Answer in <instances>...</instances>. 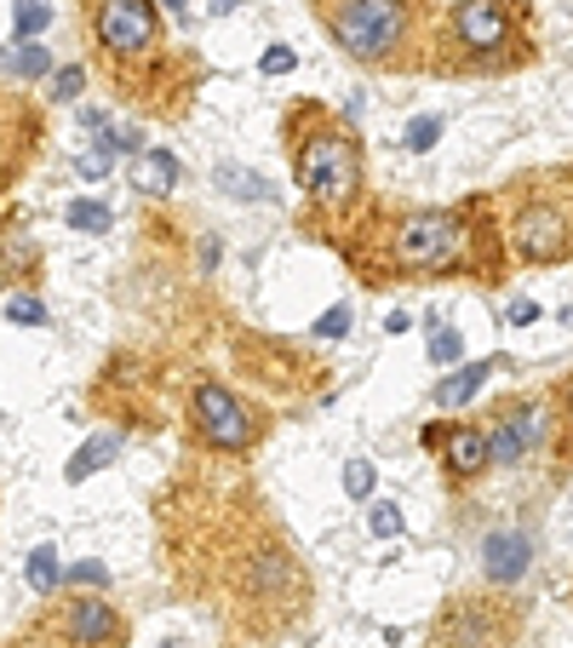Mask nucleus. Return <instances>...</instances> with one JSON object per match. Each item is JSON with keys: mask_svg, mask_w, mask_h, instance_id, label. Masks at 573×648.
Here are the masks:
<instances>
[{"mask_svg": "<svg viewBox=\"0 0 573 648\" xmlns=\"http://www.w3.org/2000/svg\"><path fill=\"white\" fill-rule=\"evenodd\" d=\"M298 184H305L321 207H345L361 190V155L350 144V132L339 126H316L305 144H298Z\"/></svg>", "mask_w": 573, "mask_h": 648, "instance_id": "f257e3e1", "label": "nucleus"}, {"mask_svg": "<svg viewBox=\"0 0 573 648\" xmlns=\"http://www.w3.org/2000/svg\"><path fill=\"white\" fill-rule=\"evenodd\" d=\"M401 36H408V7L401 0H339L332 7V41L361 63L390 58Z\"/></svg>", "mask_w": 573, "mask_h": 648, "instance_id": "f03ea898", "label": "nucleus"}, {"mask_svg": "<svg viewBox=\"0 0 573 648\" xmlns=\"http://www.w3.org/2000/svg\"><path fill=\"white\" fill-rule=\"evenodd\" d=\"M464 253V224L453 213H413L396 224V259L408 270H448Z\"/></svg>", "mask_w": 573, "mask_h": 648, "instance_id": "7ed1b4c3", "label": "nucleus"}, {"mask_svg": "<svg viewBox=\"0 0 573 648\" xmlns=\"http://www.w3.org/2000/svg\"><path fill=\"white\" fill-rule=\"evenodd\" d=\"M190 419H195V436L201 442H213V448H247L258 419H253V407L224 391V385H195V402H190Z\"/></svg>", "mask_w": 573, "mask_h": 648, "instance_id": "20e7f679", "label": "nucleus"}, {"mask_svg": "<svg viewBox=\"0 0 573 648\" xmlns=\"http://www.w3.org/2000/svg\"><path fill=\"white\" fill-rule=\"evenodd\" d=\"M98 41L115 58H139L155 47V7L150 0H104L98 7Z\"/></svg>", "mask_w": 573, "mask_h": 648, "instance_id": "39448f33", "label": "nucleus"}, {"mask_svg": "<svg viewBox=\"0 0 573 648\" xmlns=\"http://www.w3.org/2000/svg\"><path fill=\"white\" fill-rule=\"evenodd\" d=\"M516 253L528 264H562L567 259V219H562V207H528L516 219Z\"/></svg>", "mask_w": 573, "mask_h": 648, "instance_id": "423d86ee", "label": "nucleus"}, {"mask_svg": "<svg viewBox=\"0 0 573 648\" xmlns=\"http://www.w3.org/2000/svg\"><path fill=\"white\" fill-rule=\"evenodd\" d=\"M488 436V465H516L539 436H545V407L539 402H528V407H516L511 419H499L493 431H482Z\"/></svg>", "mask_w": 573, "mask_h": 648, "instance_id": "0eeeda50", "label": "nucleus"}, {"mask_svg": "<svg viewBox=\"0 0 573 648\" xmlns=\"http://www.w3.org/2000/svg\"><path fill=\"white\" fill-rule=\"evenodd\" d=\"M528 568H533V539L522 528H493L482 539V574L493 586H516Z\"/></svg>", "mask_w": 573, "mask_h": 648, "instance_id": "6e6552de", "label": "nucleus"}, {"mask_svg": "<svg viewBox=\"0 0 573 648\" xmlns=\"http://www.w3.org/2000/svg\"><path fill=\"white\" fill-rule=\"evenodd\" d=\"M453 23H459V41L470 47V52H493V47H504V7L499 0H459V12H453Z\"/></svg>", "mask_w": 573, "mask_h": 648, "instance_id": "1a4fd4ad", "label": "nucleus"}, {"mask_svg": "<svg viewBox=\"0 0 573 648\" xmlns=\"http://www.w3.org/2000/svg\"><path fill=\"white\" fill-rule=\"evenodd\" d=\"M115 637H121V620H115L110 603L81 597V603L70 608V642H75V648H110Z\"/></svg>", "mask_w": 573, "mask_h": 648, "instance_id": "9d476101", "label": "nucleus"}, {"mask_svg": "<svg viewBox=\"0 0 573 648\" xmlns=\"http://www.w3.org/2000/svg\"><path fill=\"white\" fill-rule=\"evenodd\" d=\"M178 179H184V166H178L173 150L155 144V150H139V155H132V190H144V195H173Z\"/></svg>", "mask_w": 573, "mask_h": 648, "instance_id": "9b49d317", "label": "nucleus"}, {"mask_svg": "<svg viewBox=\"0 0 573 648\" xmlns=\"http://www.w3.org/2000/svg\"><path fill=\"white\" fill-rule=\"evenodd\" d=\"M448 470H453V476L488 470V436H482L477 425H453V431H448Z\"/></svg>", "mask_w": 573, "mask_h": 648, "instance_id": "f8f14e48", "label": "nucleus"}, {"mask_svg": "<svg viewBox=\"0 0 573 648\" xmlns=\"http://www.w3.org/2000/svg\"><path fill=\"white\" fill-rule=\"evenodd\" d=\"M499 362H470V367H459V373H448L442 385H436V402L442 407H459V402H470L482 385H488V373H493Z\"/></svg>", "mask_w": 573, "mask_h": 648, "instance_id": "ddd939ff", "label": "nucleus"}, {"mask_svg": "<svg viewBox=\"0 0 573 648\" xmlns=\"http://www.w3.org/2000/svg\"><path fill=\"white\" fill-rule=\"evenodd\" d=\"M7 70L23 75V81H41V75H52V58H47L41 41H18V47L7 52Z\"/></svg>", "mask_w": 573, "mask_h": 648, "instance_id": "4468645a", "label": "nucleus"}, {"mask_svg": "<svg viewBox=\"0 0 573 648\" xmlns=\"http://www.w3.org/2000/svg\"><path fill=\"white\" fill-rule=\"evenodd\" d=\"M29 586H35L41 597H52L63 586V563H58L52 545H35V551H29Z\"/></svg>", "mask_w": 573, "mask_h": 648, "instance_id": "2eb2a0df", "label": "nucleus"}, {"mask_svg": "<svg viewBox=\"0 0 573 648\" xmlns=\"http://www.w3.org/2000/svg\"><path fill=\"white\" fill-rule=\"evenodd\" d=\"M115 454H121V442H115V436H92L86 448L70 459V483H81V476H92V470H104Z\"/></svg>", "mask_w": 573, "mask_h": 648, "instance_id": "dca6fc26", "label": "nucleus"}, {"mask_svg": "<svg viewBox=\"0 0 573 648\" xmlns=\"http://www.w3.org/2000/svg\"><path fill=\"white\" fill-rule=\"evenodd\" d=\"M218 184L229 190V195H242V201H269V179H258V173H247V166H218Z\"/></svg>", "mask_w": 573, "mask_h": 648, "instance_id": "f3484780", "label": "nucleus"}, {"mask_svg": "<svg viewBox=\"0 0 573 648\" xmlns=\"http://www.w3.org/2000/svg\"><path fill=\"white\" fill-rule=\"evenodd\" d=\"M47 23H52V7H47V0H18V12H12V36H18V41H35Z\"/></svg>", "mask_w": 573, "mask_h": 648, "instance_id": "a211bd4d", "label": "nucleus"}, {"mask_svg": "<svg viewBox=\"0 0 573 648\" xmlns=\"http://www.w3.org/2000/svg\"><path fill=\"white\" fill-rule=\"evenodd\" d=\"M459 356H464L459 327H436V333H430V362H436V367H453Z\"/></svg>", "mask_w": 573, "mask_h": 648, "instance_id": "6ab92c4d", "label": "nucleus"}, {"mask_svg": "<svg viewBox=\"0 0 573 648\" xmlns=\"http://www.w3.org/2000/svg\"><path fill=\"white\" fill-rule=\"evenodd\" d=\"M63 219H70L75 230H110V207H104V201H70V213H63Z\"/></svg>", "mask_w": 573, "mask_h": 648, "instance_id": "aec40b11", "label": "nucleus"}, {"mask_svg": "<svg viewBox=\"0 0 573 648\" xmlns=\"http://www.w3.org/2000/svg\"><path fill=\"white\" fill-rule=\"evenodd\" d=\"M374 483H379L374 459H350V465H345V494H350V499H367V494H374Z\"/></svg>", "mask_w": 573, "mask_h": 648, "instance_id": "412c9836", "label": "nucleus"}, {"mask_svg": "<svg viewBox=\"0 0 573 648\" xmlns=\"http://www.w3.org/2000/svg\"><path fill=\"white\" fill-rule=\"evenodd\" d=\"M436 139H442V115H419V121L408 126V150H413V155L436 150Z\"/></svg>", "mask_w": 573, "mask_h": 648, "instance_id": "4be33fe9", "label": "nucleus"}, {"mask_svg": "<svg viewBox=\"0 0 573 648\" xmlns=\"http://www.w3.org/2000/svg\"><path fill=\"white\" fill-rule=\"evenodd\" d=\"M367 528H374V539H396L401 534V505H374V517H367Z\"/></svg>", "mask_w": 573, "mask_h": 648, "instance_id": "5701e85b", "label": "nucleus"}, {"mask_svg": "<svg viewBox=\"0 0 573 648\" xmlns=\"http://www.w3.org/2000/svg\"><path fill=\"white\" fill-rule=\"evenodd\" d=\"M7 316H12L18 327H41V322H47V304H41V298H23V293H18V298L7 304Z\"/></svg>", "mask_w": 573, "mask_h": 648, "instance_id": "b1692460", "label": "nucleus"}, {"mask_svg": "<svg viewBox=\"0 0 573 648\" xmlns=\"http://www.w3.org/2000/svg\"><path fill=\"white\" fill-rule=\"evenodd\" d=\"M81 87H86V75L75 70V63H70V70H58V75H52V98H58V104H70V98H81Z\"/></svg>", "mask_w": 573, "mask_h": 648, "instance_id": "393cba45", "label": "nucleus"}, {"mask_svg": "<svg viewBox=\"0 0 573 648\" xmlns=\"http://www.w3.org/2000/svg\"><path fill=\"white\" fill-rule=\"evenodd\" d=\"M293 63H298V52H293V47H269V52L258 58V70H264V75H287Z\"/></svg>", "mask_w": 573, "mask_h": 648, "instance_id": "a878e982", "label": "nucleus"}, {"mask_svg": "<svg viewBox=\"0 0 573 648\" xmlns=\"http://www.w3.org/2000/svg\"><path fill=\"white\" fill-rule=\"evenodd\" d=\"M110 161H115V155H110V144H98V150H86L75 166H81V179H104V173H110Z\"/></svg>", "mask_w": 573, "mask_h": 648, "instance_id": "bb28decb", "label": "nucleus"}, {"mask_svg": "<svg viewBox=\"0 0 573 648\" xmlns=\"http://www.w3.org/2000/svg\"><path fill=\"white\" fill-rule=\"evenodd\" d=\"M316 333H321V338H345V333H350V311H345V304H332V311L316 322Z\"/></svg>", "mask_w": 573, "mask_h": 648, "instance_id": "cd10ccee", "label": "nucleus"}, {"mask_svg": "<svg viewBox=\"0 0 573 648\" xmlns=\"http://www.w3.org/2000/svg\"><path fill=\"white\" fill-rule=\"evenodd\" d=\"M70 579H75V586H110V568L104 563H75Z\"/></svg>", "mask_w": 573, "mask_h": 648, "instance_id": "c85d7f7f", "label": "nucleus"}, {"mask_svg": "<svg viewBox=\"0 0 573 648\" xmlns=\"http://www.w3.org/2000/svg\"><path fill=\"white\" fill-rule=\"evenodd\" d=\"M533 316H539V304H528V298H516V304H511V322H516V327H522V322H533Z\"/></svg>", "mask_w": 573, "mask_h": 648, "instance_id": "c756f323", "label": "nucleus"}, {"mask_svg": "<svg viewBox=\"0 0 573 648\" xmlns=\"http://www.w3.org/2000/svg\"><path fill=\"white\" fill-rule=\"evenodd\" d=\"M235 7H242V0H213V12H235Z\"/></svg>", "mask_w": 573, "mask_h": 648, "instance_id": "7c9ffc66", "label": "nucleus"}, {"mask_svg": "<svg viewBox=\"0 0 573 648\" xmlns=\"http://www.w3.org/2000/svg\"><path fill=\"white\" fill-rule=\"evenodd\" d=\"M161 7H173V12H184V7H190V0H161Z\"/></svg>", "mask_w": 573, "mask_h": 648, "instance_id": "2f4dec72", "label": "nucleus"}, {"mask_svg": "<svg viewBox=\"0 0 573 648\" xmlns=\"http://www.w3.org/2000/svg\"><path fill=\"white\" fill-rule=\"evenodd\" d=\"M0 179H7V155H0Z\"/></svg>", "mask_w": 573, "mask_h": 648, "instance_id": "473e14b6", "label": "nucleus"}]
</instances>
